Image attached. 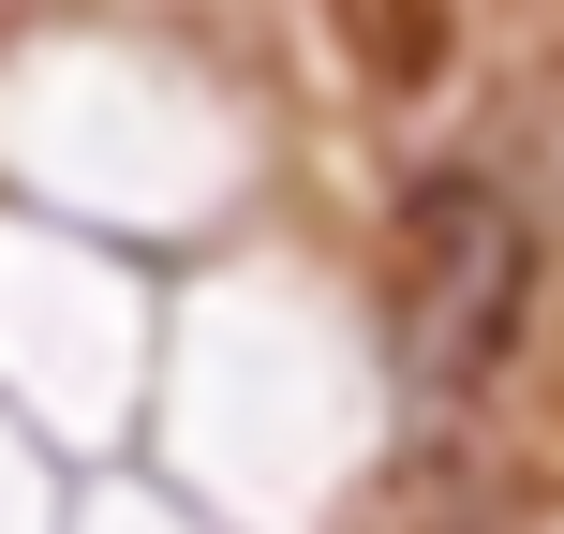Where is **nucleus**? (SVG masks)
<instances>
[{
  "mask_svg": "<svg viewBox=\"0 0 564 534\" xmlns=\"http://www.w3.org/2000/svg\"><path fill=\"white\" fill-rule=\"evenodd\" d=\"M520 312H535V238H520V208L490 194V178H416V208H401V371H416L431 401L490 386L520 341Z\"/></svg>",
  "mask_w": 564,
  "mask_h": 534,
  "instance_id": "obj_1",
  "label": "nucleus"
}]
</instances>
